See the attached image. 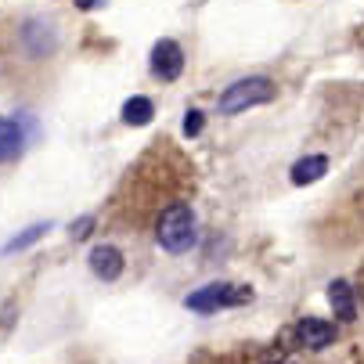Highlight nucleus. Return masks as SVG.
<instances>
[{
  "instance_id": "nucleus-13",
  "label": "nucleus",
  "mask_w": 364,
  "mask_h": 364,
  "mask_svg": "<svg viewBox=\"0 0 364 364\" xmlns=\"http://www.w3.org/2000/svg\"><path fill=\"white\" fill-rule=\"evenodd\" d=\"M90 228H94V217H80V220L73 224V238H76V242H83V238L90 235Z\"/></svg>"
},
{
  "instance_id": "nucleus-4",
  "label": "nucleus",
  "mask_w": 364,
  "mask_h": 364,
  "mask_svg": "<svg viewBox=\"0 0 364 364\" xmlns=\"http://www.w3.org/2000/svg\"><path fill=\"white\" fill-rule=\"evenodd\" d=\"M151 73L163 83H173L184 73V50H181L177 40H159L151 47Z\"/></svg>"
},
{
  "instance_id": "nucleus-9",
  "label": "nucleus",
  "mask_w": 364,
  "mask_h": 364,
  "mask_svg": "<svg viewBox=\"0 0 364 364\" xmlns=\"http://www.w3.org/2000/svg\"><path fill=\"white\" fill-rule=\"evenodd\" d=\"M328 173V159L325 155H306V159H299L292 166V184H314Z\"/></svg>"
},
{
  "instance_id": "nucleus-5",
  "label": "nucleus",
  "mask_w": 364,
  "mask_h": 364,
  "mask_svg": "<svg viewBox=\"0 0 364 364\" xmlns=\"http://www.w3.org/2000/svg\"><path fill=\"white\" fill-rule=\"evenodd\" d=\"M296 339H299V346H306V350H325V346L336 343V325L325 321V318H303V321L296 325Z\"/></svg>"
},
{
  "instance_id": "nucleus-10",
  "label": "nucleus",
  "mask_w": 364,
  "mask_h": 364,
  "mask_svg": "<svg viewBox=\"0 0 364 364\" xmlns=\"http://www.w3.org/2000/svg\"><path fill=\"white\" fill-rule=\"evenodd\" d=\"M151 116H155V105H151L148 97H130L127 105H123V123L127 127H148Z\"/></svg>"
},
{
  "instance_id": "nucleus-6",
  "label": "nucleus",
  "mask_w": 364,
  "mask_h": 364,
  "mask_svg": "<svg viewBox=\"0 0 364 364\" xmlns=\"http://www.w3.org/2000/svg\"><path fill=\"white\" fill-rule=\"evenodd\" d=\"M90 271L101 282H116L123 274V252L116 245H94L90 249Z\"/></svg>"
},
{
  "instance_id": "nucleus-2",
  "label": "nucleus",
  "mask_w": 364,
  "mask_h": 364,
  "mask_svg": "<svg viewBox=\"0 0 364 364\" xmlns=\"http://www.w3.org/2000/svg\"><path fill=\"white\" fill-rule=\"evenodd\" d=\"M274 97H278L274 80H267V76H249V80L231 83V87L217 97V109H220L224 116H238V112H245V109L267 105V101H274Z\"/></svg>"
},
{
  "instance_id": "nucleus-7",
  "label": "nucleus",
  "mask_w": 364,
  "mask_h": 364,
  "mask_svg": "<svg viewBox=\"0 0 364 364\" xmlns=\"http://www.w3.org/2000/svg\"><path fill=\"white\" fill-rule=\"evenodd\" d=\"M328 303H332V310H336L339 321H353V318H357V303H353L350 282H332V285H328Z\"/></svg>"
},
{
  "instance_id": "nucleus-8",
  "label": "nucleus",
  "mask_w": 364,
  "mask_h": 364,
  "mask_svg": "<svg viewBox=\"0 0 364 364\" xmlns=\"http://www.w3.org/2000/svg\"><path fill=\"white\" fill-rule=\"evenodd\" d=\"M22 155V130L15 119L0 116V163H11Z\"/></svg>"
},
{
  "instance_id": "nucleus-14",
  "label": "nucleus",
  "mask_w": 364,
  "mask_h": 364,
  "mask_svg": "<svg viewBox=\"0 0 364 364\" xmlns=\"http://www.w3.org/2000/svg\"><path fill=\"white\" fill-rule=\"evenodd\" d=\"M94 4H97V0H76V8H80V11H90Z\"/></svg>"
},
{
  "instance_id": "nucleus-3",
  "label": "nucleus",
  "mask_w": 364,
  "mask_h": 364,
  "mask_svg": "<svg viewBox=\"0 0 364 364\" xmlns=\"http://www.w3.org/2000/svg\"><path fill=\"white\" fill-rule=\"evenodd\" d=\"M249 299H252V289L231 285V282H213V285L191 292V296L184 299V306H188V310H198V314H217V310H224V306H242V303H249Z\"/></svg>"
},
{
  "instance_id": "nucleus-11",
  "label": "nucleus",
  "mask_w": 364,
  "mask_h": 364,
  "mask_svg": "<svg viewBox=\"0 0 364 364\" xmlns=\"http://www.w3.org/2000/svg\"><path fill=\"white\" fill-rule=\"evenodd\" d=\"M47 235V224H33V228H26L18 238H11L8 245H4V252H18V249H29L33 242H40Z\"/></svg>"
},
{
  "instance_id": "nucleus-12",
  "label": "nucleus",
  "mask_w": 364,
  "mask_h": 364,
  "mask_svg": "<svg viewBox=\"0 0 364 364\" xmlns=\"http://www.w3.org/2000/svg\"><path fill=\"white\" fill-rule=\"evenodd\" d=\"M202 123H205V119H202V112H198V109H191V112L184 116V134H188V137H198V134H202Z\"/></svg>"
},
{
  "instance_id": "nucleus-1",
  "label": "nucleus",
  "mask_w": 364,
  "mask_h": 364,
  "mask_svg": "<svg viewBox=\"0 0 364 364\" xmlns=\"http://www.w3.org/2000/svg\"><path fill=\"white\" fill-rule=\"evenodd\" d=\"M155 238H159V245L173 256L188 252L198 238L195 231V213H191V205L188 202H170L166 210L159 213V220H155Z\"/></svg>"
}]
</instances>
